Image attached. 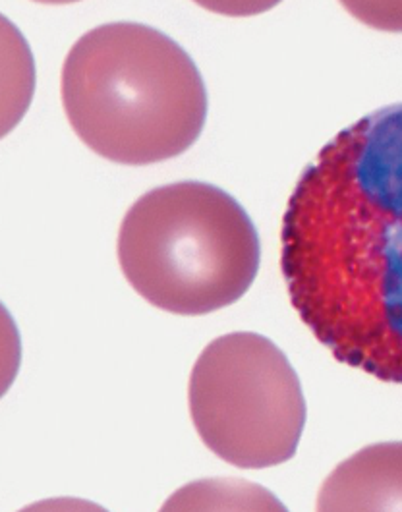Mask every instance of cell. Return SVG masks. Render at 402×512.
Masks as SVG:
<instances>
[{
  "label": "cell",
  "mask_w": 402,
  "mask_h": 512,
  "mask_svg": "<svg viewBox=\"0 0 402 512\" xmlns=\"http://www.w3.org/2000/svg\"><path fill=\"white\" fill-rule=\"evenodd\" d=\"M281 242L292 306L317 341L402 383V103L319 151L288 201Z\"/></svg>",
  "instance_id": "6da1fadb"
},
{
  "label": "cell",
  "mask_w": 402,
  "mask_h": 512,
  "mask_svg": "<svg viewBox=\"0 0 402 512\" xmlns=\"http://www.w3.org/2000/svg\"><path fill=\"white\" fill-rule=\"evenodd\" d=\"M62 103L78 138L120 165H153L200 138L207 91L192 57L144 24L87 31L62 68Z\"/></svg>",
  "instance_id": "7a4b0ae2"
},
{
  "label": "cell",
  "mask_w": 402,
  "mask_h": 512,
  "mask_svg": "<svg viewBox=\"0 0 402 512\" xmlns=\"http://www.w3.org/2000/svg\"><path fill=\"white\" fill-rule=\"evenodd\" d=\"M259 236L217 186L176 182L136 201L118 232L124 277L149 304L205 315L240 300L259 269Z\"/></svg>",
  "instance_id": "3957f363"
},
{
  "label": "cell",
  "mask_w": 402,
  "mask_h": 512,
  "mask_svg": "<svg viewBox=\"0 0 402 512\" xmlns=\"http://www.w3.org/2000/svg\"><path fill=\"white\" fill-rule=\"evenodd\" d=\"M190 414L209 451L238 468L292 458L306 426L300 379L275 342L230 333L211 342L190 377Z\"/></svg>",
  "instance_id": "277c9868"
},
{
  "label": "cell",
  "mask_w": 402,
  "mask_h": 512,
  "mask_svg": "<svg viewBox=\"0 0 402 512\" xmlns=\"http://www.w3.org/2000/svg\"><path fill=\"white\" fill-rule=\"evenodd\" d=\"M319 511H402V443H379L350 456L325 480Z\"/></svg>",
  "instance_id": "5b68a950"
},
{
  "label": "cell",
  "mask_w": 402,
  "mask_h": 512,
  "mask_svg": "<svg viewBox=\"0 0 402 512\" xmlns=\"http://www.w3.org/2000/svg\"><path fill=\"white\" fill-rule=\"evenodd\" d=\"M165 511H285L265 487L240 480H203L178 489Z\"/></svg>",
  "instance_id": "8992f818"
},
{
  "label": "cell",
  "mask_w": 402,
  "mask_h": 512,
  "mask_svg": "<svg viewBox=\"0 0 402 512\" xmlns=\"http://www.w3.org/2000/svg\"><path fill=\"white\" fill-rule=\"evenodd\" d=\"M354 10V14H358L364 22L372 24L375 28L381 29H402V4H397V10H391L389 4H381L385 10H379L377 4H362L368 10H362L358 4H348Z\"/></svg>",
  "instance_id": "52a82bcc"
}]
</instances>
